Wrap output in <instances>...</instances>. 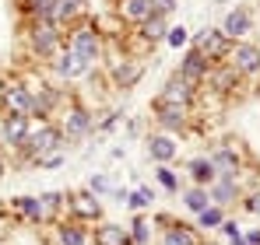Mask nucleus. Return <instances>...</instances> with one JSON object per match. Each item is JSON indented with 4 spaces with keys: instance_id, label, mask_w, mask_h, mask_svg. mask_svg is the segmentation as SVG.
<instances>
[{
    "instance_id": "nucleus-9",
    "label": "nucleus",
    "mask_w": 260,
    "mask_h": 245,
    "mask_svg": "<svg viewBox=\"0 0 260 245\" xmlns=\"http://www.w3.org/2000/svg\"><path fill=\"white\" fill-rule=\"evenodd\" d=\"M183 81H190V84H201L208 74H211V60H204L197 49H190L183 60H179V70H176Z\"/></svg>"
},
{
    "instance_id": "nucleus-15",
    "label": "nucleus",
    "mask_w": 260,
    "mask_h": 245,
    "mask_svg": "<svg viewBox=\"0 0 260 245\" xmlns=\"http://www.w3.org/2000/svg\"><path fill=\"white\" fill-rule=\"evenodd\" d=\"M56 245H91V228H85L81 221H60Z\"/></svg>"
},
{
    "instance_id": "nucleus-29",
    "label": "nucleus",
    "mask_w": 260,
    "mask_h": 245,
    "mask_svg": "<svg viewBox=\"0 0 260 245\" xmlns=\"http://www.w3.org/2000/svg\"><path fill=\"white\" fill-rule=\"evenodd\" d=\"M208 77H211V81L218 84V91H229V88H232V81H236V77H239V74H236V70H232V67H221V70H211V74H208Z\"/></svg>"
},
{
    "instance_id": "nucleus-18",
    "label": "nucleus",
    "mask_w": 260,
    "mask_h": 245,
    "mask_svg": "<svg viewBox=\"0 0 260 245\" xmlns=\"http://www.w3.org/2000/svg\"><path fill=\"white\" fill-rule=\"evenodd\" d=\"M141 77H144V63H141V60H134V56H130V60H120V63L113 67V84H116V88H123V91L134 88Z\"/></svg>"
},
{
    "instance_id": "nucleus-38",
    "label": "nucleus",
    "mask_w": 260,
    "mask_h": 245,
    "mask_svg": "<svg viewBox=\"0 0 260 245\" xmlns=\"http://www.w3.org/2000/svg\"><path fill=\"white\" fill-rule=\"evenodd\" d=\"M243 242H246V245H260V231H250V235H243Z\"/></svg>"
},
{
    "instance_id": "nucleus-25",
    "label": "nucleus",
    "mask_w": 260,
    "mask_h": 245,
    "mask_svg": "<svg viewBox=\"0 0 260 245\" xmlns=\"http://www.w3.org/2000/svg\"><path fill=\"white\" fill-rule=\"evenodd\" d=\"M120 11H123V18L134 21V25H144V21L151 18V4H148V0H123Z\"/></svg>"
},
{
    "instance_id": "nucleus-6",
    "label": "nucleus",
    "mask_w": 260,
    "mask_h": 245,
    "mask_svg": "<svg viewBox=\"0 0 260 245\" xmlns=\"http://www.w3.org/2000/svg\"><path fill=\"white\" fill-rule=\"evenodd\" d=\"M190 49H197L204 60H225L232 46H229V39H225L221 32L204 28V32H197V35H193V46H190Z\"/></svg>"
},
{
    "instance_id": "nucleus-30",
    "label": "nucleus",
    "mask_w": 260,
    "mask_h": 245,
    "mask_svg": "<svg viewBox=\"0 0 260 245\" xmlns=\"http://www.w3.org/2000/svg\"><path fill=\"white\" fill-rule=\"evenodd\" d=\"M151 200H155V193H151V189H144V186H141V189H134V193L127 196V203L134 207V210H144V207H151Z\"/></svg>"
},
{
    "instance_id": "nucleus-7",
    "label": "nucleus",
    "mask_w": 260,
    "mask_h": 245,
    "mask_svg": "<svg viewBox=\"0 0 260 245\" xmlns=\"http://www.w3.org/2000/svg\"><path fill=\"white\" fill-rule=\"evenodd\" d=\"M193 95H197V84L183 81L179 74H173L166 88H162V95H158V102H166V105H179V109H186L190 102H193Z\"/></svg>"
},
{
    "instance_id": "nucleus-33",
    "label": "nucleus",
    "mask_w": 260,
    "mask_h": 245,
    "mask_svg": "<svg viewBox=\"0 0 260 245\" xmlns=\"http://www.w3.org/2000/svg\"><path fill=\"white\" fill-rule=\"evenodd\" d=\"M88 193H95V196H102V193H113V182H109L106 175H91V182H88Z\"/></svg>"
},
{
    "instance_id": "nucleus-26",
    "label": "nucleus",
    "mask_w": 260,
    "mask_h": 245,
    "mask_svg": "<svg viewBox=\"0 0 260 245\" xmlns=\"http://www.w3.org/2000/svg\"><path fill=\"white\" fill-rule=\"evenodd\" d=\"M183 203H186V210H193V214L208 210V207H211V196H208V186H190V189L183 193Z\"/></svg>"
},
{
    "instance_id": "nucleus-39",
    "label": "nucleus",
    "mask_w": 260,
    "mask_h": 245,
    "mask_svg": "<svg viewBox=\"0 0 260 245\" xmlns=\"http://www.w3.org/2000/svg\"><path fill=\"white\" fill-rule=\"evenodd\" d=\"M7 172V158H4V151H0V175Z\"/></svg>"
},
{
    "instance_id": "nucleus-16",
    "label": "nucleus",
    "mask_w": 260,
    "mask_h": 245,
    "mask_svg": "<svg viewBox=\"0 0 260 245\" xmlns=\"http://www.w3.org/2000/svg\"><path fill=\"white\" fill-rule=\"evenodd\" d=\"M155 123L162 126V133L183 130V126H186V109H179V105H166V102L155 98Z\"/></svg>"
},
{
    "instance_id": "nucleus-28",
    "label": "nucleus",
    "mask_w": 260,
    "mask_h": 245,
    "mask_svg": "<svg viewBox=\"0 0 260 245\" xmlns=\"http://www.w3.org/2000/svg\"><path fill=\"white\" fill-rule=\"evenodd\" d=\"M197 224H201V228H221V224H225V214H221V207H208V210H201V214H197Z\"/></svg>"
},
{
    "instance_id": "nucleus-5",
    "label": "nucleus",
    "mask_w": 260,
    "mask_h": 245,
    "mask_svg": "<svg viewBox=\"0 0 260 245\" xmlns=\"http://www.w3.org/2000/svg\"><path fill=\"white\" fill-rule=\"evenodd\" d=\"M225 60H229V67L236 74H257L260 70V46H253V42H236Z\"/></svg>"
},
{
    "instance_id": "nucleus-37",
    "label": "nucleus",
    "mask_w": 260,
    "mask_h": 245,
    "mask_svg": "<svg viewBox=\"0 0 260 245\" xmlns=\"http://www.w3.org/2000/svg\"><path fill=\"white\" fill-rule=\"evenodd\" d=\"M246 210H250V214H257V217H260V189H257V193H250V196H246Z\"/></svg>"
},
{
    "instance_id": "nucleus-14",
    "label": "nucleus",
    "mask_w": 260,
    "mask_h": 245,
    "mask_svg": "<svg viewBox=\"0 0 260 245\" xmlns=\"http://www.w3.org/2000/svg\"><path fill=\"white\" fill-rule=\"evenodd\" d=\"M32 102H36V91L32 88H25V84H7V91H4V105H7V112H32Z\"/></svg>"
},
{
    "instance_id": "nucleus-20",
    "label": "nucleus",
    "mask_w": 260,
    "mask_h": 245,
    "mask_svg": "<svg viewBox=\"0 0 260 245\" xmlns=\"http://www.w3.org/2000/svg\"><path fill=\"white\" fill-rule=\"evenodd\" d=\"M162 245H204L201 242V235H197V228H190V224H169V228H162Z\"/></svg>"
},
{
    "instance_id": "nucleus-27",
    "label": "nucleus",
    "mask_w": 260,
    "mask_h": 245,
    "mask_svg": "<svg viewBox=\"0 0 260 245\" xmlns=\"http://www.w3.org/2000/svg\"><path fill=\"white\" fill-rule=\"evenodd\" d=\"M127 231H130V242H134V245H148V242H151V224H148L144 217H137Z\"/></svg>"
},
{
    "instance_id": "nucleus-11",
    "label": "nucleus",
    "mask_w": 260,
    "mask_h": 245,
    "mask_svg": "<svg viewBox=\"0 0 260 245\" xmlns=\"http://www.w3.org/2000/svg\"><path fill=\"white\" fill-rule=\"evenodd\" d=\"M179 154V144L173 140V133H151L148 137V158L158 165H169Z\"/></svg>"
},
{
    "instance_id": "nucleus-36",
    "label": "nucleus",
    "mask_w": 260,
    "mask_h": 245,
    "mask_svg": "<svg viewBox=\"0 0 260 245\" xmlns=\"http://www.w3.org/2000/svg\"><path fill=\"white\" fill-rule=\"evenodd\" d=\"M221 235H225V238H229L232 245H236L239 238H243V231H239V224H232V221H225V224H221Z\"/></svg>"
},
{
    "instance_id": "nucleus-24",
    "label": "nucleus",
    "mask_w": 260,
    "mask_h": 245,
    "mask_svg": "<svg viewBox=\"0 0 260 245\" xmlns=\"http://www.w3.org/2000/svg\"><path fill=\"white\" fill-rule=\"evenodd\" d=\"M169 28H173V25H169V18H162V14H151V18L141 25V35H144L148 42H162L166 35H169Z\"/></svg>"
},
{
    "instance_id": "nucleus-12",
    "label": "nucleus",
    "mask_w": 260,
    "mask_h": 245,
    "mask_svg": "<svg viewBox=\"0 0 260 245\" xmlns=\"http://www.w3.org/2000/svg\"><path fill=\"white\" fill-rule=\"evenodd\" d=\"M208 196H211V203L215 207H229L239 200V179H232V175H218L215 182L208 186Z\"/></svg>"
},
{
    "instance_id": "nucleus-31",
    "label": "nucleus",
    "mask_w": 260,
    "mask_h": 245,
    "mask_svg": "<svg viewBox=\"0 0 260 245\" xmlns=\"http://www.w3.org/2000/svg\"><path fill=\"white\" fill-rule=\"evenodd\" d=\"M158 182H162V189H169V193L179 189V179H176V172L169 165H158Z\"/></svg>"
},
{
    "instance_id": "nucleus-35",
    "label": "nucleus",
    "mask_w": 260,
    "mask_h": 245,
    "mask_svg": "<svg viewBox=\"0 0 260 245\" xmlns=\"http://www.w3.org/2000/svg\"><path fill=\"white\" fill-rule=\"evenodd\" d=\"M151 4V14H162V18H169L176 11V0H148Z\"/></svg>"
},
{
    "instance_id": "nucleus-13",
    "label": "nucleus",
    "mask_w": 260,
    "mask_h": 245,
    "mask_svg": "<svg viewBox=\"0 0 260 245\" xmlns=\"http://www.w3.org/2000/svg\"><path fill=\"white\" fill-rule=\"evenodd\" d=\"M250 28H253L250 11H246V7H236V11H229V14H225V21H221V28H218V32H221L225 39H243Z\"/></svg>"
},
{
    "instance_id": "nucleus-21",
    "label": "nucleus",
    "mask_w": 260,
    "mask_h": 245,
    "mask_svg": "<svg viewBox=\"0 0 260 245\" xmlns=\"http://www.w3.org/2000/svg\"><path fill=\"white\" fill-rule=\"evenodd\" d=\"M208 158H211V165H215L218 175H232V179H236V172H239V154H236V147L221 144V147H215Z\"/></svg>"
},
{
    "instance_id": "nucleus-8",
    "label": "nucleus",
    "mask_w": 260,
    "mask_h": 245,
    "mask_svg": "<svg viewBox=\"0 0 260 245\" xmlns=\"http://www.w3.org/2000/svg\"><path fill=\"white\" fill-rule=\"evenodd\" d=\"M67 207H71V214H74V221H99L102 217V203H99V196L95 193H74V196H67Z\"/></svg>"
},
{
    "instance_id": "nucleus-19",
    "label": "nucleus",
    "mask_w": 260,
    "mask_h": 245,
    "mask_svg": "<svg viewBox=\"0 0 260 245\" xmlns=\"http://www.w3.org/2000/svg\"><path fill=\"white\" fill-rule=\"evenodd\" d=\"M11 207H14L28 224H43V221H49V210H46L43 196H18V200H11Z\"/></svg>"
},
{
    "instance_id": "nucleus-34",
    "label": "nucleus",
    "mask_w": 260,
    "mask_h": 245,
    "mask_svg": "<svg viewBox=\"0 0 260 245\" xmlns=\"http://www.w3.org/2000/svg\"><path fill=\"white\" fill-rule=\"evenodd\" d=\"M63 161H67V154H63V147H60V151H49L46 158H39L36 168H56V165H63Z\"/></svg>"
},
{
    "instance_id": "nucleus-4",
    "label": "nucleus",
    "mask_w": 260,
    "mask_h": 245,
    "mask_svg": "<svg viewBox=\"0 0 260 245\" xmlns=\"http://www.w3.org/2000/svg\"><path fill=\"white\" fill-rule=\"evenodd\" d=\"M28 133H32V116H25V112H7L0 119V144L11 151H18Z\"/></svg>"
},
{
    "instance_id": "nucleus-2",
    "label": "nucleus",
    "mask_w": 260,
    "mask_h": 245,
    "mask_svg": "<svg viewBox=\"0 0 260 245\" xmlns=\"http://www.w3.org/2000/svg\"><path fill=\"white\" fill-rule=\"evenodd\" d=\"M28 42H32V53H36L39 60H56L60 49H63L60 25H53V21H36L32 32H28Z\"/></svg>"
},
{
    "instance_id": "nucleus-10",
    "label": "nucleus",
    "mask_w": 260,
    "mask_h": 245,
    "mask_svg": "<svg viewBox=\"0 0 260 245\" xmlns=\"http://www.w3.org/2000/svg\"><path fill=\"white\" fill-rule=\"evenodd\" d=\"M63 137H85V133H91L95 130V116L88 112L85 105H71L67 109V119H63Z\"/></svg>"
},
{
    "instance_id": "nucleus-1",
    "label": "nucleus",
    "mask_w": 260,
    "mask_h": 245,
    "mask_svg": "<svg viewBox=\"0 0 260 245\" xmlns=\"http://www.w3.org/2000/svg\"><path fill=\"white\" fill-rule=\"evenodd\" d=\"M63 147V130L56 126V123L43 119L39 123V130H32L28 137H25V144L18 147V158L21 161H39V158H46L49 151H60Z\"/></svg>"
},
{
    "instance_id": "nucleus-17",
    "label": "nucleus",
    "mask_w": 260,
    "mask_h": 245,
    "mask_svg": "<svg viewBox=\"0 0 260 245\" xmlns=\"http://www.w3.org/2000/svg\"><path fill=\"white\" fill-rule=\"evenodd\" d=\"M91 245H134V242H130V231L123 224L102 221V224L91 231Z\"/></svg>"
},
{
    "instance_id": "nucleus-23",
    "label": "nucleus",
    "mask_w": 260,
    "mask_h": 245,
    "mask_svg": "<svg viewBox=\"0 0 260 245\" xmlns=\"http://www.w3.org/2000/svg\"><path fill=\"white\" fill-rule=\"evenodd\" d=\"M186 172H190V179H193V186H211L218 179L215 165H211V158L208 154H201V158H193V161L186 165Z\"/></svg>"
},
{
    "instance_id": "nucleus-3",
    "label": "nucleus",
    "mask_w": 260,
    "mask_h": 245,
    "mask_svg": "<svg viewBox=\"0 0 260 245\" xmlns=\"http://www.w3.org/2000/svg\"><path fill=\"white\" fill-rule=\"evenodd\" d=\"M67 49L78 56V60H85L88 67L102 56V35H99V28L85 21V25H78L74 32H71V42H67Z\"/></svg>"
},
{
    "instance_id": "nucleus-22",
    "label": "nucleus",
    "mask_w": 260,
    "mask_h": 245,
    "mask_svg": "<svg viewBox=\"0 0 260 245\" xmlns=\"http://www.w3.org/2000/svg\"><path fill=\"white\" fill-rule=\"evenodd\" d=\"M53 70H56L60 77H67V81H71V77H81V74H88V63H85V60H78L71 49H60V56L53 60Z\"/></svg>"
},
{
    "instance_id": "nucleus-32",
    "label": "nucleus",
    "mask_w": 260,
    "mask_h": 245,
    "mask_svg": "<svg viewBox=\"0 0 260 245\" xmlns=\"http://www.w3.org/2000/svg\"><path fill=\"white\" fill-rule=\"evenodd\" d=\"M166 42H169L173 49H179V46H186V42H190V35H186V28H183V25H173V28H169V35H166Z\"/></svg>"
}]
</instances>
